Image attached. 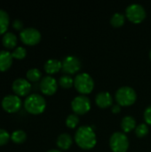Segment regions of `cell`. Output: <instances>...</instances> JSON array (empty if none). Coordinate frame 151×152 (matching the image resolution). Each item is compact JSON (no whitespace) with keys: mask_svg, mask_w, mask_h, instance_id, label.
Listing matches in <instances>:
<instances>
[{"mask_svg":"<svg viewBox=\"0 0 151 152\" xmlns=\"http://www.w3.org/2000/svg\"><path fill=\"white\" fill-rule=\"evenodd\" d=\"M27 79L30 82H37L40 80L41 77H42V73L38 69H30L28 70L27 74H26Z\"/></svg>","mask_w":151,"mask_h":152,"instance_id":"22","label":"cell"},{"mask_svg":"<svg viewBox=\"0 0 151 152\" xmlns=\"http://www.w3.org/2000/svg\"><path fill=\"white\" fill-rule=\"evenodd\" d=\"M109 146L113 152H126L129 148L128 137L124 133L116 132L109 138Z\"/></svg>","mask_w":151,"mask_h":152,"instance_id":"5","label":"cell"},{"mask_svg":"<svg viewBox=\"0 0 151 152\" xmlns=\"http://www.w3.org/2000/svg\"><path fill=\"white\" fill-rule=\"evenodd\" d=\"M62 68L61 61L56 60V59H50L48 60L44 66V71L47 74H55L58 71H60Z\"/></svg>","mask_w":151,"mask_h":152,"instance_id":"15","label":"cell"},{"mask_svg":"<svg viewBox=\"0 0 151 152\" xmlns=\"http://www.w3.org/2000/svg\"><path fill=\"white\" fill-rule=\"evenodd\" d=\"M150 60H151V50H150Z\"/></svg>","mask_w":151,"mask_h":152,"instance_id":"32","label":"cell"},{"mask_svg":"<svg viewBox=\"0 0 151 152\" xmlns=\"http://www.w3.org/2000/svg\"><path fill=\"white\" fill-rule=\"evenodd\" d=\"M125 15L133 23H141L146 18V11L140 4H132L126 7Z\"/></svg>","mask_w":151,"mask_h":152,"instance_id":"6","label":"cell"},{"mask_svg":"<svg viewBox=\"0 0 151 152\" xmlns=\"http://www.w3.org/2000/svg\"><path fill=\"white\" fill-rule=\"evenodd\" d=\"M74 86L82 95L92 93L94 88V81L87 73H79L74 78Z\"/></svg>","mask_w":151,"mask_h":152,"instance_id":"3","label":"cell"},{"mask_svg":"<svg viewBox=\"0 0 151 152\" xmlns=\"http://www.w3.org/2000/svg\"><path fill=\"white\" fill-rule=\"evenodd\" d=\"M72 110L77 115H84L91 109V101L86 95H78L71 102Z\"/></svg>","mask_w":151,"mask_h":152,"instance_id":"8","label":"cell"},{"mask_svg":"<svg viewBox=\"0 0 151 152\" xmlns=\"http://www.w3.org/2000/svg\"><path fill=\"white\" fill-rule=\"evenodd\" d=\"M79 123V118L77 114H70L66 119V126L69 128H76Z\"/></svg>","mask_w":151,"mask_h":152,"instance_id":"24","label":"cell"},{"mask_svg":"<svg viewBox=\"0 0 151 152\" xmlns=\"http://www.w3.org/2000/svg\"><path fill=\"white\" fill-rule=\"evenodd\" d=\"M27 139V134L22 130H16L11 135V140L16 144L23 143Z\"/></svg>","mask_w":151,"mask_h":152,"instance_id":"20","label":"cell"},{"mask_svg":"<svg viewBox=\"0 0 151 152\" xmlns=\"http://www.w3.org/2000/svg\"><path fill=\"white\" fill-rule=\"evenodd\" d=\"M111 110L114 114H117L121 111V106L118 105V104H115V105H112L111 107Z\"/></svg>","mask_w":151,"mask_h":152,"instance_id":"30","label":"cell"},{"mask_svg":"<svg viewBox=\"0 0 151 152\" xmlns=\"http://www.w3.org/2000/svg\"><path fill=\"white\" fill-rule=\"evenodd\" d=\"M61 63H62V68H61L62 71L69 75L75 74L77 71H79L81 69V61L76 56H72V55L66 56L62 60Z\"/></svg>","mask_w":151,"mask_h":152,"instance_id":"9","label":"cell"},{"mask_svg":"<svg viewBox=\"0 0 151 152\" xmlns=\"http://www.w3.org/2000/svg\"><path fill=\"white\" fill-rule=\"evenodd\" d=\"M10 139H11V135L8 134V132L4 129H0V146L6 144Z\"/></svg>","mask_w":151,"mask_h":152,"instance_id":"27","label":"cell"},{"mask_svg":"<svg viewBox=\"0 0 151 152\" xmlns=\"http://www.w3.org/2000/svg\"><path fill=\"white\" fill-rule=\"evenodd\" d=\"M125 17L124 14H122L120 12L114 13L110 19V23L115 28H119V27L123 26L125 24Z\"/></svg>","mask_w":151,"mask_h":152,"instance_id":"21","label":"cell"},{"mask_svg":"<svg viewBox=\"0 0 151 152\" xmlns=\"http://www.w3.org/2000/svg\"><path fill=\"white\" fill-rule=\"evenodd\" d=\"M10 23V19L8 13L0 9V35L4 34L7 30Z\"/></svg>","mask_w":151,"mask_h":152,"instance_id":"19","label":"cell"},{"mask_svg":"<svg viewBox=\"0 0 151 152\" xmlns=\"http://www.w3.org/2000/svg\"><path fill=\"white\" fill-rule=\"evenodd\" d=\"M26 54H27V51L22 46H19V47L15 48L13 50V52L12 53V58L17 59V60H22V59H24L26 57Z\"/></svg>","mask_w":151,"mask_h":152,"instance_id":"25","label":"cell"},{"mask_svg":"<svg viewBox=\"0 0 151 152\" xmlns=\"http://www.w3.org/2000/svg\"><path fill=\"white\" fill-rule=\"evenodd\" d=\"M47 152H61V151H59V150H50V151H48Z\"/></svg>","mask_w":151,"mask_h":152,"instance_id":"31","label":"cell"},{"mask_svg":"<svg viewBox=\"0 0 151 152\" xmlns=\"http://www.w3.org/2000/svg\"><path fill=\"white\" fill-rule=\"evenodd\" d=\"M96 104L102 109L112 107L113 105V97L109 92H101L95 96Z\"/></svg>","mask_w":151,"mask_h":152,"instance_id":"13","label":"cell"},{"mask_svg":"<svg viewBox=\"0 0 151 152\" xmlns=\"http://www.w3.org/2000/svg\"><path fill=\"white\" fill-rule=\"evenodd\" d=\"M75 142L79 148L83 150H91L95 146L97 138L93 129L91 126H82L76 131Z\"/></svg>","mask_w":151,"mask_h":152,"instance_id":"1","label":"cell"},{"mask_svg":"<svg viewBox=\"0 0 151 152\" xmlns=\"http://www.w3.org/2000/svg\"><path fill=\"white\" fill-rule=\"evenodd\" d=\"M20 38L27 45H36L41 40V33L35 28H26L20 31Z\"/></svg>","mask_w":151,"mask_h":152,"instance_id":"7","label":"cell"},{"mask_svg":"<svg viewBox=\"0 0 151 152\" xmlns=\"http://www.w3.org/2000/svg\"><path fill=\"white\" fill-rule=\"evenodd\" d=\"M121 127L125 133H129L136 128V120L132 116H125L121 121Z\"/></svg>","mask_w":151,"mask_h":152,"instance_id":"18","label":"cell"},{"mask_svg":"<svg viewBox=\"0 0 151 152\" xmlns=\"http://www.w3.org/2000/svg\"><path fill=\"white\" fill-rule=\"evenodd\" d=\"M72 142H73V140H72L71 135L69 134L64 133V134H60L58 136L56 143H57V146L61 150L66 151V150H69L71 147Z\"/></svg>","mask_w":151,"mask_h":152,"instance_id":"16","label":"cell"},{"mask_svg":"<svg viewBox=\"0 0 151 152\" xmlns=\"http://www.w3.org/2000/svg\"><path fill=\"white\" fill-rule=\"evenodd\" d=\"M12 27H13V28L14 29H16V30H22L23 29V22L20 20H13V22H12Z\"/></svg>","mask_w":151,"mask_h":152,"instance_id":"29","label":"cell"},{"mask_svg":"<svg viewBox=\"0 0 151 152\" xmlns=\"http://www.w3.org/2000/svg\"><path fill=\"white\" fill-rule=\"evenodd\" d=\"M115 98L118 105L125 107L131 106L136 102L137 94L133 88L125 86L117 89Z\"/></svg>","mask_w":151,"mask_h":152,"instance_id":"4","label":"cell"},{"mask_svg":"<svg viewBox=\"0 0 151 152\" xmlns=\"http://www.w3.org/2000/svg\"><path fill=\"white\" fill-rule=\"evenodd\" d=\"M149 131H150L149 130V126L146 124H141V125L136 126V128H135V134L138 137L142 138V137L146 136L149 134Z\"/></svg>","mask_w":151,"mask_h":152,"instance_id":"26","label":"cell"},{"mask_svg":"<svg viewBox=\"0 0 151 152\" xmlns=\"http://www.w3.org/2000/svg\"><path fill=\"white\" fill-rule=\"evenodd\" d=\"M17 37L15 34L12 32H7L3 36L2 38V43L3 45L7 48V49H12L16 46L17 45Z\"/></svg>","mask_w":151,"mask_h":152,"instance_id":"17","label":"cell"},{"mask_svg":"<svg viewBox=\"0 0 151 152\" xmlns=\"http://www.w3.org/2000/svg\"><path fill=\"white\" fill-rule=\"evenodd\" d=\"M25 110L33 115H38L44 111L46 102L44 98L38 94H32L28 95L24 102Z\"/></svg>","mask_w":151,"mask_h":152,"instance_id":"2","label":"cell"},{"mask_svg":"<svg viewBox=\"0 0 151 152\" xmlns=\"http://www.w3.org/2000/svg\"><path fill=\"white\" fill-rule=\"evenodd\" d=\"M2 107L8 113H15L21 107V100L17 95H7L2 101Z\"/></svg>","mask_w":151,"mask_h":152,"instance_id":"10","label":"cell"},{"mask_svg":"<svg viewBox=\"0 0 151 152\" xmlns=\"http://www.w3.org/2000/svg\"><path fill=\"white\" fill-rule=\"evenodd\" d=\"M40 90L45 95H53L58 89V82L51 76L43 77L40 81Z\"/></svg>","mask_w":151,"mask_h":152,"instance_id":"11","label":"cell"},{"mask_svg":"<svg viewBox=\"0 0 151 152\" xmlns=\"http://www.w3.org/2000/svg\"><path fill=\"white\" fill-rule=\"evenodd\" d=\"M143 118L146 123L151 126V105L145 109L144 113H143Z\"/></svg>","mask_w":151,"mask_h":152,"instance_id":"28","label":"cell"},{"mask_svg":"<svg viewBox=\"0 0 151 152\" xmlns=\"http://www.w3.org/2000/svg\"><path fill=\"white\" fill-rule=\"evenodd\" d=\"M12 91L17 96H26L31 91V85L25 78H17L12 83Z\"/></svg>","mask_w":151,"mask_h":152,"instance_id":"12","label":"cell"},{"mask_svg":"<svg viewBox=\"0 0 151 152\" xmlns=\"http://www.w3.org/2000/svg\"><path fill=\"white\" fill-rule=\"evenodd\" d=\"M12 59L13 58L12 56V53L5 51V50L0 51V71L1 72L6 71L7 69H10L12 63Z\"/></svg>","mask_w":151,"mask_h":152,"instance_id":"14","label":"cell"},{"mask_svg":"<svg viewBox=\"0 0 151 152\" xmlns=\"http://www.w3.org/2000/svg\"><path fill=\"white\" fill-rule=\"evenodd\" d=\"M59 85L65 89H69L74 86V79L69 75L61 76L59 79Z\"/></svg>","mask_w":151,"mask_h":152,"instance_id":"23","label":"cell"}]
</instances>
